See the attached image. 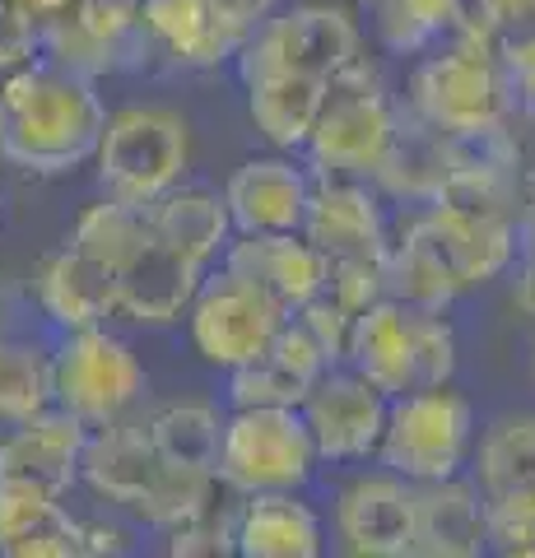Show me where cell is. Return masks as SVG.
<instances>
[{
  "mask_svg": "<svg viewBox=\"0 0 535 558\" xmlns=\"http://www.w3.org/2000/svg\"><path fill=\"white\" fill-rule=\"evenodd\" d=\"M108 102L98 80L57 61H28L0 75V163L28 178H65L89 168Z\"/></svg>",
  "mask_w": 535,
  "mask_h": 558,
  "instance_id": "obj_1",
  "label": "cell"
},
{
  "mask_svg": "<svg viewBox=\"0 0 535 558\" xmlns=\"http://www.w3.org/2000/svg\"><path fill=\"white\" fill-rule=\"evenodd\" d=\"M80 488L98 508L131 517L145 535L172 531L178 521L196 517L223 494V484L210 470H182L163 461L154 451V442L145 438L141 414L89 433L84 465H80Z\"/></svg>",
  "mask_w": 535,
  "mask_h": 558,
  "instance_id": "obj_2",
  "label": "cell"
},
{
  "mask_svg": "<svg viewBox=\"0 0 535 558\" xmlns=\"http://www.w3.org/2000/svg\"><path fill=\"white\" fill-rule=\"evenodd\" d=\"M401 108L405 117L438 131L442 140H475L503 131L516 117L494 43L471 38V33H452V38H442L438 47L414 57Z\"/></svg>",
  "mask_w": 535,
  "mask_h": 558,
  "instance_id": "obj_3",
  "label": "cell"
},
{
  "mask_svg": "<svg viewBox=\"0 0 535 558\" xmlns=\"http://www.w3.org/2000/svg\"><path fill=\"white\" fill-rule=\"evenodd\" d=\"M344 363L354 373H364L377 391L401 396V391L438 387V381H457L461 336L447 307L405 303L387 293V299H377L354 317Z\"/></svg>",
  "mask_w": 535,
  "mask_h": 558,
  "instance_id": "obj_4",
  "label": "cell"
},
{
  "mask_svg": "<svg viewBox=\"0 0 535 558\" xmlns=\"http://www.w3.org/2000/svg\"><path fill=\"white\" fill-rule=\"evenodd\" d=\"M405 131V108L358 57L350 70L326 84L317 126L303 145V159L313 172H331V178H364L377 182V172L387 168L396 154V140Z\"/></svg>",
  "mask_w": 535,
  "mask_h": 558,
  "instance_id": "obj_5",
  "label": "cell"
},
{
  "mask_svg": "<svg viewBox=\"0 0 535 558\" xmlns=\"http://www.w3.org/2000/svg\"><path fill=\"white\" fill-rule=\"evenodd\" d=\"M192 163H196L192 121L178 108H163V102L108 108L98 149L89 159V168L98 172L102 196L141 205V209L192 178Z\"/></svg>",
  "mask_w": 535,
  "mask_h": 558,
  "instance_id": "obj_6",
  "label": "cell"
},
{
  "mask_svg": "<svg viewBox=\"0 0 535 558\" xmlns=\"http://www.w3.org/2000/svg\"><path fill=\"white\" fill-rule=\"evenodd\" d=\"M51 405L89 428L122 424L149 405V368L112 322L65 330L51 336Z\"/></svg>",
  "mask_w": 535,
  "mask_h": 558,
  "instance_id": "obj_7",
  "label": "cell"
},
{
  "mask_svg": "<svg viewBox=\"0 0 535 558\" xmlns=\"http://www.w3.org/2000/svg\"><path fill=\"white\" fill-rule=\"evenodd\" d=\"M475 438H479V414L457 381L401 391L387 405L377 465L396 470L410 484H438L471 470Z\"/></svg>",
  "mask_w": 535,
  "mask_h": 558,
  "instance_id": "obj_8",
  "label": "cell"
},
{
  "mask_svg": "<svg viewBox=\"0 0 535 558\" xmlns=\"http://www.w3.org/2000/svg\"><path fill=\"white\" fill-rule=\"evenodd\" d=\"M321 451L299 405H256L223 410L215 480L233 498L247 494H284V488H313L321 475Z\"/></svg>",
  "mask_w": 535,
  "mask_h": 558,
  "instance_id": "obj_9",
  "label": "cell"
},
{
  "mask_svg": "<svg viewBox=\"0 0 535 558\" xmlns=\"http://www.w3.org/2000/svg\"><path fill=\"white\" fill-rule=\"evenodd\" d=\"M364 57V28L340 5H275L256 24L233 57L238 84L266 80V75H317L336 80Z\"/></svg>",
  "mask_w": 535,
  "mask_h": 558,
  "instance_id": "obj_10",
  "label": "cell"
},
{
  "mask_svg": "<svg viewBox=\"0 0 535 558\" xmlns=\"http://www.w3.org/2000/svg\"><path fill=\"white\" fill-rule=\"evenodd\" d=\"M284 322H289V307L275 293H266L256 279L223 266V260L205 270L196 299L182 317L192 354L215 373H233L243 363L262 359Z\"/></svg>",
  "mask_w": 535,
  "mask_h": 558,
  "instance_id": "obj_11",
  "label": "cell"
},
{
  "mask_svg": "<svg viewBox=\"0 0 535 558\" xmlns=\"http://www.w3.org/2000/svg\"><path fill=\"white\" fill-rule=\"evenodd\" d=\"M414 512L420 484L401 480L387 465H354L336 484L331 498V549L354 558H410L414 554Z\"/></svg>",
  "mask_w": 535,
  "mask_h": 558,
  "instance_id": "obj_12",
  "label": "cell"
},
{
  "mask_svg": "<svg viewBox=\"0 0 535 558\" xmlns=\"http://www.w3.org/2000/svg\"><path fill=\"white\" fill-rule=\"evenodd\" d=\"M387 405L391 396L377 391L364 373L350 363L326 368L303 396V418L313 428V442L321 451V465L331 470H354L377 461V442L387 428Z\"/></svg>",
  "mask_w": 535,
  "mask_h": 558,
  "instance_id": "obj_13",
  "label": "cell"
},
{
  "mask_svg": "<svg viewBox=\"0 0 535 558\" xmlns=\"http://www.w3.org/2000/svg\"><path fill=\"white\" fill-rule=\"evenodd\" d=\"M38 57L89 80L145 65L141 0H71L57 20L38 28Z\"/></svg>",
  "mask_w": 535,
  "mask_h": 558,
  "instance_id": "obj_14",
  "label": "cell"
},
{
  "mask_svg": "<svg viewBox=\"0 0 535 558\" xmlns=\"http://www.w3.org/2000/svg\"><path fill=\"white\" fill-rule=\"evenodd\" d=\"M247 33L252 28L223 0H141L145 65H168V70L233 65Z\"/></svg>",
  "mask_w": 535,
  "mask_h": 558,
  "instance_id": "obj_15",
  "label": "cell"
},
{
  "mask_svg": "<svg viewBox=\"0 0 535 558\" xmlns=\"http://www.w3.org/2000/svg\"><path fill=\"white\" fill-rule=\"evenodd\" d=\"M313 182L317 172L307 168L303 154L270 149L243 159L219 186L233 215V233H303Z\"/></svg>",
  "mask_w": 535,
  "mask_h": 558,
  "instance_id": "obj_16",
  "label": "cell"
},
{
  "mask_svg": "<svg viewBox=\"0 0 535 558\" xmlns=\"http://www.w3.org/2000/svg\"><path fill=\"white\" fill-rule=\"evenodd\" d=\"M89 433H94L89 424H80L61 405H47L33 418H24V424H5L0 428V480L71 498L80 488Z\"/></svg>",
  "mask_w": 535,
  "mask_h": 558,
  "instance_id": "obj_17",
  "label": "cell"
},
{
  "mask_svg": "<svg viewBox=\"0 0 535 558\" xmlns=\"http://www.w3.org/2000/svg\"><path fill=\"white\" fill-rule=\"evenodd\" d=\"M396 229V209L377 182L364 178H331L317 172L313 201H307L303 238L321 247V256H358V252H387Z\"/></svg>",
  "mask_w": 535,
  "mask_h": 558,
  "instance_id": "obj_18",
  "label": "cell"
},
{
  "mask_svg": "<svg viewBox=\"0 0 535 558\" xmlns=\"http://www.w3.org/2000/svg\"><path fill=\"white\" fill-rule=\"evenodd\" d=\"M200 279H205V270L196 266V260L172 252L168 242H159L145 229L141 247L112 270L117 317H126L131 326H145V330L178 326L186 317V307H192V299H196Z\"/></svg>",
  "mask_w": 535,
  "mask_h": 558,
  "instance_id": "obj_19",
  "label": "cell"
},
{
  "mask_svg": "<svg viewBox=\"0 0 535 558\" xmlns=\"http://www.w3.org/2000/svg\"><path fill=\"white\" fill-rule=\"evenodd\" d=\"M28 307L51 326V336L84 330V326H108L117 322V284L98 260L75 252L71 242H61L33 270Z\"/></svg>",
  "mask_w": 535,
  "mask_h": 558,
  "instance_id": "obj_20",
  "label": "cell"
},
{
  "mask_svg": "<svg viewBox=\"0 0 535 558\" xmlns=\"http://www.w3.org/2000/svg\"><path fill=\"white\" fill-rule=\"evenodd\" d=\"M331 549L326 512L307 488L284 494H247L233 508V554L243 558H321Z\"/></svg>",
  "mask_w": 535,
  "mask_h": 558,
  "instance_id": "obj_21",
  "label": "cell"
},
{
  "mask_svg": "<svg viewBox=\"0 0 535 558\" xmlns=\"http://www.w3.org/2000/svg\"><path fill=\"white\" fill-rule=\"evenodd\" d=\"M145 223L154 238L168 242L172 252H182L186 260H196L200 270L219 266L233 242V215L223 205V191L192 178L163 191L154 205H145Z\"/></svg>",
  "mask_w": 535,
  "mask_h": 558,
  "instance_id": "obj_22",
  "label": "cell"
},
{
  "mask_svg": "<svg viewBox=\"0 0 535 558\" xmlns=\"http://www.w3.org/2000/svg\"><path fill=\"white\" fill-rule=\"evenodd\" d=\"M223 266L256 279L289 312L313 303L326 289V256L303 233H233L229 252H223Z\"/></svg>",
  "mask_w": 535,
  "mask_h": 558,
  "instance_id": "obj_23",
  "label": "cell"
},
{
  "mask_svg": "<svg viewBox=\"0 0 535 558\" xmlns=\"http://www.w3.org/2000/svg\"><path fill=\"white\" fill-rule=\"evenodd\" d=\"M485 526H489V508L471 475L420 484L410 558H479V554H489Z\"/></svg>",
  "mask_w": 535,
  "mask_h": 558,
  "instance_id": "obj_24",
  "label": "cell"
},
{
  "mask_svg": "<svg viewBox=\"0 0 535 558\" xmlns=\"http://www.w3.org/2000/svg\"><path fill=\"white\" fill-rule=\"evenodd\" d=\"M0 558H84L80 512L57 494L0 480Z\"/></svg>",
  "mask_w": 535,
  "mask_h": 558,
  "instance_id": "obj_25",
  "label": "cell"
},
{
  "mask_svg": "<svg viewBox=\"0 0 535 558\" xmlns=\"http://www.w3.org/2000/svg\"><path fill=\"white\" fill-rule=\"evenodd\" d=\"M465 475L475 480L485 502L535 508V410L498 414L494 424L479 428Z\"/></svg>",
  "mask_w": 535,
  "mask_h": 558,
  "instance_id": "obj_26",
  "label": "cell"
},
{
  "mask_svg": "<svg viewBox=\"0 0 535 558\" xmlns=\"http://www.w3.org/2000/svg\"><path fill=\"white\" fill-rule=\"evenodd\" d=\"M326 84L331 80H317V75H266V80L243 84L247 117H252L256 135H262L270 149L303 154L307 135L317 126Z\"/></svg>",
  "mask_w": 535,
  "mask_h": 558,
  "instance_id": "obj_27",
  "label": "cell"
},
{
  "mask_svg": "<svg viewBox=\"0 0 535 558\" xmlns=\"http://www.w3.org/2000/svg\"><path fill=\"white\" fill-rule=\"evenodd\" d=\"M141 428L163 461L182 470H210L215 475L219 433H223V410L215 400L186 396V400H163V405H145Z\"/></svg>",
  "mask_w": 535,
  "mask_h": 558,
  "instance_id": "obj_28",
  "label": "cell"
},
{
  "mask_svg": "<svg viewBox=\"0 0 535 558\" xmlns=\"http://www.w3.org/2000/svg\"><path fill=\"white\" fill-rule=\"evenodd\" d=\"M51 405V340L28 322H0V428Z\"/></svg>",
  "mask_w": 535,
  "mask_h": 558,
  "instance_id": "obj_29",
  "label": "cell"
},
{
  "mask_svg": "<svg viewBox=\"0 0 535 558\" xmlns=\"http://www.w3.org/2000/svg\"><path fill=\"white\" fill-rule=\"evenodd\" d=\"M461 24V0H368L373 43L387 57H420V51L452 38Z\"/></svg>",
  "mask_w": 535,
  "mask_h": 558,
  "instance_id": "obj_30",
  "label": "cell"
},
{
  "mask_svg": "<svg viewBox=\"0 0 535 558\" xmlns=\"http://www.w3.org/2000/svg\"><path fill=\"white\" fill-rule=\"evenodd\" d=\"M145 229H149V223H145V209L141 205L98 196L94 205H84L80 215H75V223L65 229V242H71L75 252H84L89 260H98V266L112 275L135 247H141Z\"/></svg>",
  "mask_w": 535,
  "mask_h": 558,
  "instance_id": "obj_31",
  "label": "cell"
},
{
  "mask_svg": "<svg viewBox=\"0 0 535 558\" xmlns=\"http://www.w3.org/2000/svg\"><path fill=\"white\" fill-rule=\"evenodd\" d=\"M229 377V387H223V410H256V405H303L307 387L299 377H293L280 359L266 354L243 363V368L223 373Z\"/></svg>",
  "mask_w": 535,
  "mask_h": 558,
  "instance_id": "obj_32",
  "label": "cell"
},
{
  "mask_svg": "<svg viewBox=\"0 0 535 558\" xmlns=\"http://www.w3.org/2000/svg\"><path fill=\"white\" fill-rule=\"evenodd\" d=\"M233 508H238V498L223 488V494L210 502V508H200L196 517H186L178 521L172 531L163 535H154L159 539V549L163 554H186V558H219V554H233Z\"/></svg>",
  "mask_w": 535,
  "mask_h": 558,
  "instance_id": "obj_33",
  "label": "cell"
},
{
  "mask_svg": "<svg viewBox=\"0 0 535 558\" xmlns=\"http://www.w3.org/2000/svg\"><path fill=\"white\" fill-rule=\"evenodd\" d=\"M326 299H336L344 312H364L391 293L387 279V252H358V256H331L326 260Z\"/></svg>",
  "mask_w": 535,
  "mask_h": 558,
  "instance_id": "obj_34",
  "label": "cell"
},
{
  "mask_svg": "<svg viewBox=\"0 0 535 558\" xmlns=\"http://www.w3.org/2000/svg\"><path fill=\"white\" fill-rule=\"evenodd\" d=\"M494 57H498V65H503V75H508L516 117L535 121V24L498 33V38H494Z\"/></svg>",
  "mask_w": 535,
  "mask_h": 558,
  "instance_id": "obj_35",
  "label": "cell"
},
{
  "mask_svg": "<svg viewBox=\"0 0 535 558\" xmlns=\"http://www.w3.org/2000/svg\"><path fill=\"white\" fill-rule=\"evenodd\" d=\"M485 508H489V526H485L489 554L535 558V508H522V502H485Z\"/></svg>",
  "mask_w": 535,
  "mask_h": 558,
  "instance_id": "obj_36",
  "label": "cell"
},
{
  "mask_svg": "<svg viewBox=\"0 0 535 558\" xmlns=\"http://www.w3.org/2000/svg\"><path fill=\"white\" fill-rule=\"evenodd\" d=\"M535 24V0H461V24L457 33L494 43L498 33Z\"/></svg>",
  "mask_w": 535,
  "mask_h": 558,
  "instance_id": "obj_37",
  "label": "cell"
},
{
  "mask_svg": "<svg viewBox=\"0 0 535 558\" xmlns=\"http://www.w3.org/2000/svg\"><path fill=\"white\" fill-rule=\"evenodd\" d=\"M38 61V24L14 5H0V75Z\"/></svg>",
  "mask_w": 535,
  "mask_h": 558,
  "instance_id": "obj_38",
  "label": "cell"
},
{
  "mask_svg": "<svg viewBox=\"0 0 535 558\" xmlns=\"http://www.w3.org/2000/svg\"><path fill=\"white\" fill-rule=\"evenodd\" d=\"M508 279H512V303L535 322V256H516Z\"/></svg>",
  "mask_w": 535,
  "mask_h": 558,
  "instance_id": "obj_39",
  "label": "cell"
},
{
  "mask_svg": "<svg viewBox=\"0 0 535 558\" xmlns=\"http://www.w3.org/2000/svg\"><path fill=\"white\" fill-rule=\"evenodd\" d=\"M516 247L522 256H535V178L522 186V205H516Z\"/></svg>",
  "mask_w": 535,
  "mask_h": 558,
  "instance_id": "obj_40",
  "label": "cell"
},
{
  "mask_svg": "<svg viewBox=\"0 0 535 558\" xmlns=\"http://www.w3.org/2000/svg\"><path fill=\"white\" fill-rule=\"evenodd\" d=\"M0 219H5V178H0Z\"/></svg>",
  "mask_w": 535,
  "mask_h": 558,
  "instance_id": "obj_41",
  "label": "cell"
}]
</instances>
